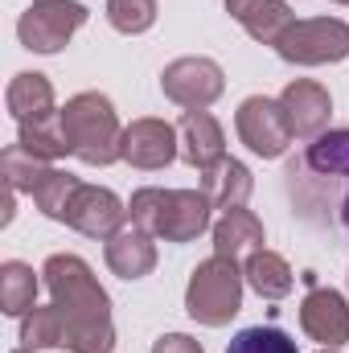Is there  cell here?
<instances>
[{"label":"cell","instance_id":"4316f807","mask_svg":"<svg viewBox=\"0 0 349 353\" xmlns=\"http://www.w3.org/2000/svg\"><path fill=\"white\" fill-rule=\"evenodd\" d=\"M107 21L128 37L148 33L157 25V0H107Z\"/></svg>","mask_w":349,"mask_h":353},{"label":"cell","instance_id":"3957f363","mask_svg":"<svg viewBox=\"0 0 349 353\" xmlns=\"http://www.w3.org/2000/svg\"><path fill=\"white\" fill-rule=\"evenodd\" d=\"M62 128L70 140V157H79L83 165L103 169V165L123 161V128H119V115L107 94L83 90V94L66 99Z\"/></svg>","mask_w":349,"mask_h":353},{"label":"cell","instance_id":"6da1fadb","mask_svg":"<svg viewBox=\"0 0 349 353\" xmlns=\"http://www.w3.org/2000/svg\"><path fill=\"white\" fill-rule=\"evenodd\" d=\"M41 279L62 312L66 353H115V325H111V296L94 279L87 259L79 255H50Z\"/></svg>","mask_w":349,"mask_h":353},{"label":"cell","instance_id":"9c48e42d","mask_svg":"<svg viewBox=\"0 0 349 353\" xmlns=\"http://www.w3.org/2000/svg\"><path fill=\"white\" fill-rule=\"evenodd\" d=\"M123 218H128V205L103 185H79L66 205V226L87 239H111L123 226Z\"/></svg>","mask_w":349,"mask_h":353},{"label":"cell","instance_id":"f1b7e54d","mask_svg":"<svg viewBox=\"0 0 349 353\" xmlns=\"http://www.w3.org/2000/svg\"><path fill=\"white\" fill-rule=\"evenodd\" d=\"M12 353H37V350H25V345H21V350H12Z\"/></svg>","mask_w":349,"mask_h":353},{"label":"cell","instance_id":"ac0fdd59","mask_svg":"<svg viewBox=\"0 0 349 353\" xmlns=\"http://www.w3.org/2000/svg\"><path fill=\"white\" fill-rule=\"evenodd\" d=\"M4 103H8V111H12L17 123L46 119V115L58 111V107H54V83H50L46 74H37V70H21V74L8 83V90H4Z\"/></svg>","mask_w":349,"mask_h":353},{"label":"cell","instance_id":"9a60e30c","mask_svg":"<svg viewBox=\"0 0 349 353\" xmlns=\"http://www.w3.org/2000/svg\"><path fill=\"white\" fill-rule=\"evenodd\" d=\"M267 234H263V222L251 210H226L218 222H214V255H226L235 263H247L255 251H263Z\"/></svg>","mask_w":349,"mask_h":353},{"label":"cell","instance_id":"8992f818","mask_svg":"<svg viewBox=\"0 0 349 353\" xmlns=\"http://www.w3.org/2000/svg\"><path fill=\"white\" fill-rule=\"evenodd\" d=\"M87 4L79 0H33L17 21V37L33 54H58L87 25Z\"/></svg>","mask_w":349,"mask_h":353},{"label":"cell","instance_id":"7a4b0ae2","mask_svg":"<svg viewBox=\"0 0 349 353\" xmlns=\"http://www.w3.org/2000/svg\"><path fill=\"white\" fill-rule=\"evenodd\" d=\"M210 197L201 189H136L128 201V218L165 243H193L210 230Z\"/></svg>","mask_w":349,"mask_h":353},{"label":"cell","instance_id":"52a82bcc","mask_svg":"<svg viewBox=\"0 0 349 353\" xmlns=\"http://www.w3.org/2000/svg\"><path fill=\"white\" fill-rule=\"evenodd\" d=\"M235 128H239V140L263 157V161H275L288 152V144L296 140L292 123H288V111L279 99H267V94H251L239 103L235 111Z\"/></svg>","mask_w":349,"mask_h":353},{"label":"cell","instance_id":"484cf974","mask_svg":"<svg viewBox=\"0 0 349 353\" xmlns=\"http://www.w3.org/2000/svg\"><path fill=\"white\" fill-rule=\"evenodd\" d=\"M226 353H300V350H296V341L283 329H275V325H251V329H239L230 337Z\"/></svg>","mask_w":349,"mask_h":353},{"label":"cell","instance_id":"44dd1931","mask_svg":"<svg viewBox=\"0 0 349 353\" xmlns=\"http://www.w3.org/2000/svg\"><path fill=\"white\" fill-rule=\"evenodd\" d=\"M0 308L8 316H25L29 308H37V275L29 263L8 259L0 267Z\"/></svg>","mask_w":349,"mask_h":353},{"label":"cell","instance_id":"7c38bea8","mask_svg":"<svg viewBox=\"0 0 349 353\" xmlns=\"http://www.w3.org/2000/svg\"><path fill=\"white\" fill-rule=\"evenodd\" d=\"M279 103L288 111V123L300 140H317L325 128H329V115H333V99L329 90L312 79H292L288 87L279 90Z\"/></svg>","mask_w":349,"mask_h":353},{"label":"cell","instance_id":"8fae6325","mask_svg":"<svg viewBox=\"0 0 349 353\" xmlns=\"http://www.w3.org/2000/svg\"><path fill=\"white\" fill-rule=\"evenodd\" d=\"M300 329L321 341L325 350H341L349 341V304L341 292L333 288H308V296L300 300Z\"/></svg>","mask_w":349,"mask_h":353},{"label":"cell","instance_id":"cb8c5ba5","mask_svg":"<svg viewBox=\"0 0 349 353\" xmlns=\"http://www.w3.org/2000/svg\"><path fill=\"white\" fill-rule=\"evenodd\" d=\"M54 165L50 161H37V157H29L21 144H8L4 148V157H0V173H4V185L8 189H17V193H29L33 197V189L46 181Z\"/></svg>","mask_w":349,"mask_h":353},{"label":"cell","instance_id":"30bf717a","mask_svg":"<svg viewBox=\"0 0 349 353\" xmlns=\"http://www.w3.org/2000/svg\"><path fill=\"white\" fill-rule=\"evenodd\" d=\"M181 157V140H177V128L165 119H132L123 128V161L132 169H165Z\"/></svg>","mask_w":349,"mask_h":353},{"label":"cell","instance_id":"d6986e66","mask_svg":"<svg viewBox=\"0 0 349 353\" xmlns=\"http://www.w3.org/2000/svg\"><path fill=\"white\" fill-rule=\"evenodd\" d=\"M243 275H247V283L259 292L263 300H283L288 292H292V283H296V271L288 267V259L283 255H275V251H255L247 263H243Z\"/></svg>","mask_w":349,"mask_h":353},{"label":"cell","instance_id":"f546056e","mask_svg":"<svg viewBox=\"0 0 349 353\" xmlns=\"http://www.w3.org/2000/svg\"><path fill=\"white\" fill-rule=\"evenodd\" d=\"M317 353H341V350H325V345H321V350H317Z\"/></svg>","mask_w":349,"mask_h":353},{"label":"cell","instance_id":"ffe728a7","mask_svg":"<svg viewBox=\"0 0 349 353\" xmlns=\"http://www.w3.org/2000/svg\"><path fill=\"white\" fill-rule=\"evenodd\" d=\"M17 144H21L29 157L50 161V165L62 161V157H70V140H66V128H62V111H54V115H46V119H29V123H21Z\"/></svg>","mask_w":349,"mask_h":353},{"label":"cell","instance_id":"4fadbf2b","mask_svg":"<svg viewBox=\"0 0 349 353\" xmlns=\"http://www.w3.org/2000/svg\"><path fill=\"white\" fill-rule=\"evenodd\" d=\"M103 259H107V267H111L119 279H144V275H152V267H157V234H148V230L136 226V222H123V226L107 239Z\"/></svg>","mask_w":349,"mask_h":353},{"label":"cell","instance_id":"e0dca14e","mask_svg":"<svg viewBox=\"0 0 349 353\" xmlns=\"http://www.w3.org/2000/svg\"><path fill=\"white\" fill-rule=\"evenodd\" d=\"M226 12L263 46H275L288 33V25L296 21L288 0H226Z\"/></svg>","mask_w":349,"mask_h":353},{"label":"cell","instance_id":"83f0119b","mask_svg":"<svg viewBox=\"0 0 349 353\" xmlns=\"http://www.w3.org/2000/svg\"><path fill=\"white\" fill-rule=\"evenodd\" d=\"M341 222H346V230H349V193H346V205H341Z\"/></svg>","mask_w":349,"mask_h":353},{"label":"cell","instance_id":"d4e9b609","mask_svg":"<svg viewBox=\"0 0 349 353\" xmlns=\"http://www.w3.org/2000/svg\"><path fill=\"white\" fill-rule=\"evenodd\" d=\"M79 185H83V181H79L74 173H66V169H50L46 181L33 189V205H37L46 218L66 222V205H70V197H74Z\"/></svg>","mask_w":349,"mask_h":353},{"label":"cell","instance_id":"5b68a950","mask_svg":"<svg viewBox=\"0 0 349 353\" xmlns=\"http://www.w3.org/2000/svg\"><path fill=\"white\" fill-rule=\"evenodd\" d=\"M275 54L292 66H329L349 58V25L337 17H308L292 21L288 33L275 41Z\"/></svg>","mask_w":349,"mask_h":353},{"label":"cell","instance_id":"5bb4252c","mask_svg":"<svg viewBox=\"0 0 349 353\" xmlns=\"http://www.w3.org/2000/svg\"><path fill=\"white\" fill-rule=\"evenodd\" d=\"M177 140H181V161L189 169H210L226 157V136H222V123L210 115V111H185L181 123H177Z\"/></svg>","mask_w":349,"mask_h":353},{"label":"cell","instance_id":"277c9868","mask_svg":"<svg viewBox=\"0 0 349 353\" xmlns=\"http://www.w3.org/2000/svg\"><path fill=\"white\" fill-rule=\"evenodd\" d=\"M243 288H247V275L243 267L226 255H210L193 267L189 275V288H185V312L206 325V329H222L239 316L243 308Z\"/></svg>","mask_w":349,"mask_h":353},{"label":"cell","instance_id":"7402d4cb","mask_svg":"<svg viewBox=\"0 0 349 353\" xmlns=\"http://www.w3.org/2000/svg\"><path fill=\"white\" fill-rule=\"evenodd\" d=\"M304 165L321 176H349V128L321 132V136L308 144Z\"/></svg>","mask_w":349,"mask_h":353},{"label":"cell","instance_id":"603a6c76","mask_svg":"<svg viewBox=\"0 0 349 353\" xmlns=\"http://www.w3.org/2000/svg\"><path fill=\"white\" fill-rule=\"evenodd\" d=\"M62 337H66V325H62V312L58 304H46V308H29L21 316V345L25 350H62Z\"/></svg>","mask_w":349,"mask_h":353},{"label":"cell","instance_id":"ba28073f","mask_svg":"<svg viewBox=\"0 0 349 353\" xmlns=\"http://www.w3.org/2000/svg\"><path fill=\"white\" fill-rule=\"evenodd\" d=\"M161 90H165V99H173L185 111H206L210 103L222 99L226 74L214 58H201V54L197 58H177L161 70Z\"/></svg>","mask_w":349,"mask_h":353},{"label":"cell","instance_id":"2e32d148","mask_svg":"<svg viewBox=\"0 0 349 353\" xmlns=\"http://www.w3.org/2000/svg\"><path fill=\"white\" fill-rule=\"evenodd\" d=\"M251 189H255V176H251V169H247L243 161H235V157H222L218 165L201 169V193H206L210 205L222 210V214L247 205Z\"/></svg>","mask_w":349,"mask_h":353}]
</instances>
